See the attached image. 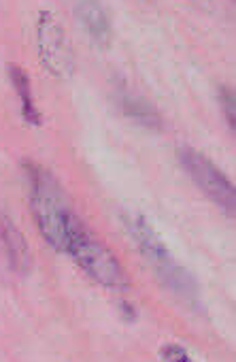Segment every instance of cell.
<instances>
[{
    "label": "cell",
    "mask_w": 236,
    "mask_h": 362,
    "mask_svg": "<svg viewBox=\"0 0 236 362\" xmlns=\"http://www.w3.org/2000/svg\"><path fill=\"white\" fill-rule=\"evenodd\" d=\"M30 207L45 241L62 252L66 237L79 218L71 209L58 181L41 168H30Z\"/></svg>",
    "instance_id": "cell-1"
},
{
    "label": "cell",
    "mask_w": 236,
    "mask_h": 362,
    "mask_svg": "<svg viewBox=\"0 0 236 362\" xmlns=\"http://www.w3.org/2000/svg\"><path fill=\"white\" fill-rule=\"evenodd\" d=\"M64 254H69L77 267L92 277L98 286L109 288V290H126L128 288V277L113 256V252L100 243L85 226L81 220H77L66 237L64 243Z\"/></svg>",
    "instance_id": "cell-2"
},
{
    "label": "cell",
    "mask_w": 236,
    "mask_h": 362,
    "mask_svg": "<svg viewBox=\"0 0 236 362\" xmlns=\"http://www.w3.org/2000/svg\"><path fill=\"white\" fill-rule=\"evenodd\" d=\"M126 228L136 247L143 252V256L149 260V264L158 271L160 279L183 300L194 303L196 300V284L194 279L183 271V267L172 258L164 241L158 237V233L147 224L145 218L141 216H130L126 218Z\"/></svg>",
    "instance_id": "cell-3"
},
{
    "label": "cell",
    "mask_w": 236,
    "mask_h": 362,
    "mask_svg": "<svg viewBox=\"0 0 236 362\" xmlns=\"http://www.w3.org/2000/svg\"><path fill=\"white\" fill-rule=\"evenodd\" d=\"M181 164L189 173V177L196 181V186L211 199L215 201L221 209L234 211V188L230 179L202 153L194 149H183L181 151Z\"/></svg>",
    "instance_id": "cell-4"
},
{
    "label": "cell",
    "mask_w": 236,
    "mask_h": 362,
    "mask_svg": "<svg viewBox=\"0 0 236 362\" xmlns=\"http://www.w3.org/2000/svg\"><path fill=\"white\" fill-rule=\"evenodd\" d=\"M37 43L41 49V58L45 66L56 73L64 75L73 69V52L66 43L64 30L58 22V18L52 11H43L37 24Z\"/></svg>",
    "instance_id": "cell-5"
},
{
    "label": "cell",
    "mask_w": 236,
    "mask_h": 362,
    "mask_svg": "<svg viewBox=\"0 0 236 362\" xmlns=\"http://www.w3.org/2000/svg\"><path fill=\"white\" fill-rule=\"evenodd\" d=\"M79 20L83 24V28L90 33V37L105 45L111 37V24L107 18V11L102 9V5L98 0H81L79 5Z\"/></svg>",
    "instance_id": "cell-6"
},
{
    "label": "cell",
    "mask_w": 236,
    "mask_h": 362,
    "mask_svg": "<svg viewBox=\"0 0 236 362\" xmlns=\"http://www.w3.org/2000/svg\"><path fill=\"white\" fill-rule=\"evenodd\" d=\"M3 243L7 247V254H9V260L13 264L16 271H28L30 267V252H28V245L22 237V233L11 224V222H5L3 224Z\"/></svg>",
    "instance_id": "cell-7"
},
{
    "label": "cell",
    "mask_w": 236,
    "mask_h": 362,
    "mask_svg": "<svg viewBox=\"0 0 236 362\" xmlns=\"http://www.w3.org/2000/svg\"><path fill=\"white\" fill-rule=\"evenodd\" d=\"M11 83H13V88H16L18 98H20L24 119H26L28 124H33V126L41 124V115H39V109H37L35 98H33L30 79H28V75L24 73V69L11 66Z\"/></svg>",
    "instance_id": "cell-8"
},
{
    "label": "cell",
    "mask_w": 236,
    "mask_h": 362,
    "mask_svg": "<svg viewBox=\"0 0 236 362\" xmlns=\"http://www.w3.org/2000/svg\"><path fill=\"white\" fill-rule=\"evenodd\" d=\"M124 111L128 113V117H132L134 122L138 124H145V126H160V117L158 113L143 100H136V98H126L124 100Z\"/></svg>",
    "instance_id": "cell-9"
},
{
    "label": "cell",
    "mask_w": 236,
    "mask_h": 362,
    "mask_svg": "<svg viewBox=\"0 0 236 362\" xmlns=\"http://www.w3.org/2000/svg\"><path fill=\"white\" fill-rule=\"evenodd\" d=\"M160 354H162L164 362H194L191 356L177 343H166Z\"/></svg>",
    "instance_id": "cell-10"
},
{
    "label": "cell",
    "mask_w": 236,
    "mask_h": 362,
    "mask_svg": "<svg viewBox=\"0 0 236 362\" xmlns=\"http://www.w3.org/2000/svg\"><path fill=\"white\" fill-rule=\"evenodd\" d=\"M221 96H223V105H225V109H228V124L234 126V96H232L230 90H223Z\"/></svg>",
    "instance_id": "cell-11"
}]
</instances>
